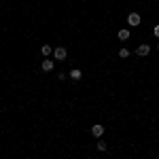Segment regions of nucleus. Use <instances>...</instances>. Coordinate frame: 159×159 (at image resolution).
Masks as SVG:
<instances>
[{
    "label": "nucleus",
    "instance_id": "obj_11",
    "mask_svg": "<svg viewBox=\"0 0 159 159\" xmlns=\"http://www.w3.org/2000/svg\"><path fill=\"white\" fill-rule=\"evenodd\" d=\"M153 34H155V36L159 38V25H155V28H153Z\"/></svg>",
    "mask_w": 159,
    "mask_h": 159
},
{
    "label": "nucleus",
    "instance_id": "obj_3",
    "mask_svg": "<svg viewBox=\"0 0 159 159\" xmlns=\"http://www.w3.org/2000/svg\"><path fill=\"white\" fill-rule=\"evenodd\" d=\"M91 134L96 136V138H100V136L104 134V125H93L91 127Z\"/></svg>",
    "mask_w": 159,
    "mask_h": 159
},
{
    "label": "nucleus",
    "instance_id": "obj_6",
    "mask_svg": "<svg viewBox=\"0 0 159 159\" xmlns=\"http://www.w3.org/2000/svg\"><path fill=\"white\" fill-rule=\"evenodd\" d=\"M81 76H83V72H81L79 68H72V70H70V79H72V81H79Z\"/></svg>",
    "mask_w": 159,
    "mask_h": 159
},
{
    "label": "nucleus",
    "instance_id": "obj_1",
    "mask_svg": "<svg viewBox=\"0 0 159 159\" xmlns=\"http://www.w3.org/2000/svg\"><path fill=\"white\" fill-rule=\"evenodd\" d=\"M53 55H55L60 61H64V60H66V55H68V51L64 49V47H55V49H53Z\"/></svg>",
    "mask_w": 159,
    "mask_h": 159
},
{
    "label": "nucleus",
    "instance_id": "obj_2",
    "mask_svg": "<svg viewBox=\"0 0 159 159\" xmlns=\"http://www.w3.org/2000/svg\"><path fill=\"white\" fill-rule=\"evenodd\" d=\"M127 24L129 25H140V15H138V13H132V15H129V17H127Z\"/></svg>",
    "mask_w": 159,
    "mask_h": 159
},
{
    "label": "nucleus",
    "instance_id": "obj_4",
    "mask_svg": "<svg viewBox=\"0 0 159 159\" xmlns=\"http://www.w3.org/2000/svg\"><path fill=\"white\" fill-rule=\"evenodd\" d=\"M148 51H151V47H148V45H140V47L136 49V53L142 57V55H148Z\"/></svg>",
    "mask_w": 159,
    "mask_h": 159
},
{
    "label": "nucleus",
    "instance_id": "obj_12",
    "mask_svg": "<svg viewBox=\"0 0 159 159\" xmlns=\"http://www.w3.org/2000/svg\"><path fill=\"white\" fill-rule=\"evenodd\" d=\"M157 49H159V45H157Z\"/></svg>",
    "mask_w": 159,
    "mask_h": 159
},
{
    "label": "nucleus",
    "instance_id": "obj_10",
    "mask_svg": "<svg viewBox=\"0 0 159 159\" xmlns=\"http://www.w3.org/2000/svg\"><path fill=\"white\" fill-rule=\"evenodd\" d=\"M98 148L100 151H106V142H98Z\"/></svg>",
    "mask_w": 159,
    "mask_h": 159
},
{
    "label": "nucleus",
    "instance_id": "obj_8",
    "mask_svg": "<svg viewBox=\"0 0 159 159\" xmlns=\"http://www.w3.org/2000/svg\"><path fill=\"white\" fill-rule=\"evenodd\" d=\"M51 45H43V49H40V53H43V55H51Z\"/></svg>",
    "mask_w": 159,
    "mask_h": 159
},
{
    "label": "nucleus",
    "instance_id": "obj_9",
    "mask_svg": "<svg viewBox=\"0 0 159 159\" xmlns=\"http://www.w3.org/2000/svg\"><path fill=\"white\" fill-rule=\"evenodd\" d=\"M119 57H129V51H127V49H121V51H119Z\"/></svg>",
    "mask_w": 159,
    "mask_h": 159
},
{
    "label": "nucleus",
    "instance_id": "obj_5",
    "mask_svg": "<svg viewBox=\"0 0 159 159\" xmlns=\"http://www.w3.org/2000/svg\"><path fill=\"white\" fill-rule=\"evenodd\" d=\"M40 68H43L45 72H51V70H53V60H45V61H43V66H40Z\"/></svg>",
    "mask_w": 159,
    "mask_h": 159
},
{
    "label": "nucleus",
    "instance_id": "obj_7",
    "mask_svg": "<svg viewBox=\"0 0 159 159\" xmlns=\"http://www.w3.org/2000/svg\"><path fill=\"white\" fill-rule=\"evenodd\" d=\"M119 38L121 40H127L129 38V30H119Z\"/></svg>",
    "mask_w": 159,
    "mask_h": 159
}]
</instances>
